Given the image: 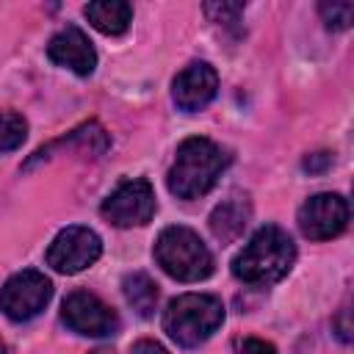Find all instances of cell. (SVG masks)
I'll list each match as a JSON object with an SVG mask.
<instances>
[{"instance_id":"obj_8","label":"cell","mask_w":354,"mask_h":354,"mask_svg":"<svg viewBox=\"0 0 354 354\" xmlns=\"http://www.w3.org/2000/svg\"><path fill=\"white\" fill-rule=\"evenodd\" d=\"M61 321L86 337H105L119 329L116 313L88 290H72L61 304Z\"/></svg>"},{"instance_id":"obj_13","label":"cell","mask_w":354,"mask_h":354,"mask_svg":"<svg viewBox=\"0 0 354 354\" xmlns=\"http://www.w3.org/2000/svg\"><path fill=\"white\" fill-rule=\"evenodd\" d=\"M122 293L127 299V304L136 310V315L141 318H152L155 307H158V285L152 282L149 274L144 271H133L122 279Z\"/></svg>"},{"instance_id":"obj_6","label":"cell","mask_w":354,"mask_h":354,"mask_svg":"<svg viewBox=\"0 0 354 354\" xmlns=\"http://www.w3.org/2000/svg\"><path fill=\"white\" fill-rule=\"evenodd\" d=\"M155 210H158L155 191L144 177L122 183L100 207L102 218L113 227H141L155 216Z\"/></svg>"},{"instance_id":"obj_14","label":"cell","mask_w":354,"mask_h":354,"mask_svg":"<svg viewBox=\"0 0 354 354\" xmlns=\"http://www.w3.org/2000/svg\"><path fill=\"white\" fill-rule=\"evenodd\" d=\"M246 218H249V205L235 196V199H230V202H224V205H218V207L213 210V216H210V230H213L216 238L232 241V238H238V235L243 232Z\"/></svg>"},{"instance_id":"obj_19","label":"cell","mask_w":354,"mask_h":354,"mask_svg":"<svg viewBox=\"0 0 354 354\" xmlns=\"http://www.w3.org/2000/svg\"><path fill=\"white\" fill-rule=\"evenodd\" d=\"M332 163V155L329 152H315V155H310V158H304V171H324L326 166Z\"/></svg>"},{"instance_id":"obj_15","label":"cell","mask_w":354,"mask_h":354,"mask_svg":"<svg viewBox=\"0 0 354 354\" xmlns=\"http://www.w3.org/2000/svg\"><path fill=\"white\" fill-rule=\"evenodd\" d=\"M28 138V122L22 113L14 111H0V152H11L22 147Z\"/></svg>"},{"instance_id":"obj_3","label":"cell","mask_w":354,"mask_h":354,"mask_svg":"<svg viewBox=\"0 0 354 354\" xmlns=\"http://www.w3.org/2000/svg\"><path fill=\"white\" fill-rule=\"evenodd\" d=\"M224 324V304L210 293H183L163 310V332L183 348H196Z\"/></svg>"},{"instance_id":"obj_17","label":"cell","mask_w":354,"mask_h":354,"mask_svg":"<svg viewBox=\"0 0 354 354\" xmlns=\"http://www.w3.org/2000/svg\"><path fill=\"white\" fill-rule=\"evenodd\" d=\"M205 11H207L216 22H235V17L243 11V6H241V3H235V6H227V3H221V6L216 3V6H213V3H210V6H205Z\"/></svg>"},{"instance_id":"obj_18","label":"cell","mask_w":354,"mask_h":354,"mask_svg":"<svg viewBox=\"0 0 354 354\" xmlns=\"http://www.w3.org/2000/svg\"><path fill=\"white\" fill-rule=\"evenodd\" d=\"M238 354H277V348L268 343V340H260V337H246L241 343V351Z\"/></svg>"},{"instance_id":"obj_5","label":"cell","mask_w":354,"mask_h":354,"mask_svg":"<svg viewBox=\"0 0 354 354\" xmlns=\"http://www.w3.org/2000/svg\"><path fill=\"white\" fill-rule=\"evenodd\" d=\"M50 299H53V282L36 268L17 271L0 288V310L11 321L36 318L47 307Z\"/></svg>"},{"instance_id":"obj_11","label":"cell","mask_w":354,"mask_h":354,"mask_svg":"<svg viewBox=\"0 0 354 354\" xmlns=\"http://www.w3.org/2000/svg\"><path fill=\"white\" fill-rule=\"evenodd\" d=\"M47 58L58 66H66L72 69L75 75L80 77H88L97 66V50L94 44L88 41V36L75 28V25H66L64 30H58L50 44H47Z\"/></svg>"},{"instance_id":"obj_16","label":"cell","mask_w":354,"mask_h":354,"mask_svg":"<svg viewBox=\"0 0 354 354\" xmlns=\"http://www.w3.org/2000/svg\"><path fill=\"white\" fill-rule=\"evenodd\" d=\"M324 22L329 30H346L351 25V17H354V6L351 3H321L318 6Z\"/></svg>"},{"instance_id":"obj_2","label":"cell","mask_w":354,"mask_h":354,"mask_svg":"<svg viewBox=\"0 0 354 354\" xmlns=\"http://www.w3.org/2000/svg\"><path fill=\"white\" fill-rule=\"evenodd\" d=\"M230 166V155L210 138L191 136L177 147L174 163L166 174V185L177 199L205 196Z\"/></svg>"},{"instance_id":"obj_1","label":"cell","mask_w":354,"mask_h":354,"mask_svg":"<svg viewBox=\"0 0 354 354\" xmlns=\"http://www.w3.org/2000/svg\"><path fill=\"white\" fill-rule=\"evenodd\" d=\"M293 260H296L293 238H290L282 227L266 224V227H260V230L249 238V243L235 254V260H232V274H235L241 282H246V285L266 288V285L279 282V279L293 268Z\"/></svg>"},{"instance_id":"obj_12","label":"cell","mask_w":354,"mask_h":354,"mask_svg":"<svg viewBox=\"0 0 354 354\" xmlns=\"http://www.w3.org/2000/svg\"><path fill=\"white\" fill-rule=\"evenodd\" d=\"M83 14L105 36H119L133 22V6L124 0H97V3H88Z\"/></svg>"},{"instance_id":"obj_20","label":"cell","mask_w":354,"mask_h":354,"mask_svg":"<svg viewBox=\"0 0 354 354\" xmlns=\"http://www.w3.org/2000/svg\"><path fill=\"white\" fill-rule=\"evenodd\" d=\"M130 354H169V351L160 343H155V340H138Z\"/></svg>"},{"instance_id":"obj_7","label":"cell","mask_w":354,"mask_h":354,"mask_svg":"<svg viewBox=\"0 0 354 354\" xmlns=\"http://www.w3.org/2000/svg\"><path fill=\"white\" fill-rule=\"evenodd\" d=\"M102 254V241L94 230L88 227H66L61 230L50 249H47V266L58 274H77L88 266H94Z\"/></svg>"},{"instance_id":"obj_9","label":"cell","mask_w":354,"mask_h":354,"mask_svg":"<svg viewBox=\"0 0 354 354\" xmlns=\"http://www.w3.org/2000/svg\"><path fill=\"white\" fill-rule=\"evenodd\" d=\"M348 224V202L343 194H315L299 207V230L310 241L337 238Z\"/></svg>"},{"instance_id":"obj_10","label":"cell","mask_w":354,"mask_h":354,"mask_svg":"<svg viewBox=\"0 0 354 354\" xmlns=\"http://www.w3.org/2000/svg\"><path fill=\"white\" fill-rule=\"evenodd\" d=\"M218 91V75L207 61H194L188 64L171 83V97L174 105L185 113L202 111Z\"/></svg>"},{"instance_id":"obj_4","label":"cell","mask_w":354,"mask_h":354,"mask_svg":"<svg viewBox=\"0 0 354 354\" xmlns=\"http://www.w3.org/2000/svg\"><path fill=\"white\" fill-rule=\"evenodd\" d=\"M158 266L177 282H199L213 274V254L188 227H166L155 241Z\"/></svg>"},{"instance_id":"obj_21","label":"cell","mask_w":354,"mask_h":354,"mask_svg":"<svg viewBox=\"0 0 354 354\" xmlns=\"http://www.w3.org/2000/svg\"><path fill=\"white\" fill-rule=\"evenodd\" d=\"M0 354H8V348H6V343L0 340Z\"/></svg>"},{"instance_id":"obj_22","label":"cell","mask_w":354,"mask_h":354,"mask_svg":"<svg viewBox=\"0 0 354 354\" xmlns=\"http://www.w3.org/2000/svg\"><path fill=\"white\" fill-rule=\"evenodd\" d=\"M91 354H111L108 348H97V351H91Z\"/></svg>"}]
</instances>
